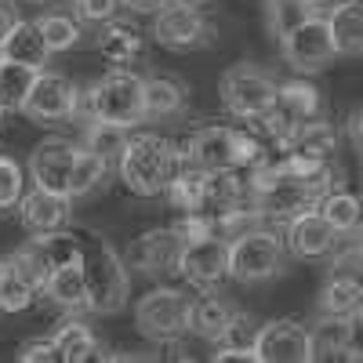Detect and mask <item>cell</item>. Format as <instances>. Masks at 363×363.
Returning a JSON list of instances; mask_svg holds the SVG:
<instances>
[{
  "label": "cell",
  "instance_id": "4dcf8cb0",
  "mask_svg": "<svg viewBox=\"0 0 363 363\" xmlns=\"http://www.w3.org/2000/svg\"><path fill=\"white\" fill-rule=\"evenodd\" d=\"M33 244L37 251L44 255V262L55 269H62V265H73L80 262V236H73L69 229H55V233H37L33 236Z\"/></svg>",
  "mask_w": 363,
  "mask_h": 363
},
{
  "label": "cell",
  "instance_id": "bcb514c9",
  "mask_svg": "<svg viewBox=\"0 0 363 363\" xmlns=\"http://www.w3.org/2000/svg\"><path fill=\"white\" fill-rule=\"evenodd\" d=\"M233 359H258V356L251 349H225V345L215 352V363H233Z\"/></svg>",
  "mask_w": 363,
  "mask_h": 363
},
{
  "label": "cell",
  "instance_id": "4fadbf2b",
  "mask_svg": "<svg viewBox=\"0 0 363 363\" xmlns=\"http://www.w3.org/2000/svg\"><path fill=\"white\" fill-rule=\"evenodd\" d=\"M182 236L167 225V229H149L142 236L131 240V247L124 255L128 265L149 272V277H164V272H174L178 269V258H182Z\"/></svg>",
  "mask_w": 363,
  "mask_h": 363
},
{
  "label": "cell",
  "instance_id": "ab89813d",
  "mask_svg": "<svg viewBox=\"0 0 363 363\" xmlns=\"http://www.w3.org/2000/svg\"><path fill=\"white\" fill-rule=\"evenodd\" d=\"M327 277H342V280H352L363 287V247L359 244H349L335 255V262H330Z\"/></svg>",
  "mask_w": 363,
  "mask_h": 363
},
{
  "label": "cell",
  "instance_id": "ac0fdd59",
  "mask_svg": "<svg viewBox=\"0 0 363 363\" xmlns=\"http://www.w3.org/2000/svg\"><path fill=\"white\" fill-rule=\"evenodd\" d=\"M95 48H99V55L106 58L109 66H128V62H135V58L142 55L145 37H142V29L135 22L109 18V22H102V33H99Z\"/></svg>",
  "mask_w": 363,
  "mask_h": 363
},
{
  "label": "cell",
  "instance_id": "6da1fadb",
  "mask_svg": "<svg viewBox=\"0 0 363 363\" xmlns=\"http://www.w3.org/2000/svg\"><path fill=\"white\" fill-rule=\"evenodd\" d=\"M186 145H178L171 138L160 135H135L124 145V157H120V178L124 186L138 196H157L164 193L167 178L186 164Z\"/></svg>",
  "mask_w": 363,
  "mask_h": 363
},
{
  "label": "cell",
  "instance_id": "7dc6e473",
  "mask_svg": "<svg viewBox=\"0 0 363 363\" xmlns=\"http://www.w3.org/2000/svg\"><path fill=\"white\" fill-rule=\"evenodd\" d=\"M120 4H128L131 11H142V15H145V11H157V8H164L167 0H120Z\"/></svg>",
  "mask_w": 363,
  "mask_h": 363
},
{
  "label": "cell",
  "instance_id": "74e56055",
  "mask_svg": "<svg viewBox=\"0 0 363 363\" xmlns=\"http://www.w3.org/2000/svg\"><path fill=\"white\" fill-rule=\"evenodd\" d=\"M258 327H262V323H258L255 316H247V313H233V320L225 323L218 345H225V349H251V352H255ZM255 356H258V352H255Z\"/></svg>",
  "mask_w": 363,
  "mask_h": 363
},
{
  "label": "cell",
  "instance_id": "f1b7e54d",
  "mask_svg": "<svg viewBox=\"0 0 363 363\" xmlns=\"http://www.w3.org/2000/svg\"><path fill=\"white\" fill-rule=\"evenodd\" d=\"M37 73L40 69H29V66L0 58V113H22L26 95H29V87H33Z\"/></svg>",
  "mask_w": 363,
  "mask_h": 363
},
{
  "label": "cell",
  "instance_id": "44dd1931",
  "mask_svg": "<svg viewBox=\"0 0 363 363\" xmlns=\"http://www.w3.org/2000/svg\"><path fill=\"white\" fill-rule=\"evenodd\" d=\"M233 306L218 294H200V298H189V320H186V330L203 342H218L225 323L233 320Z\"/></svg>",
  "mask_w": 363,
  "mask_h": 363
},
{
  "label": "cell",
  "instance_id": "2e32d148",
  "mask_svg": "<svg viewBox=\"0 0 363 363\" xmlns=\"http://www.w3.org/2000/svg\"><path fill=\"white\" fill-rule=\"evenodd\" d=\"M186 157L200 171H218V167H236V128L207 124L189 135Z\"/></svg>",
  "mask_w": 363,
  "mask_h": 363
},
{
  "label": "cell",
  "instance_id": "f546056e",
  "mask_svg": "<svg viewBox=\"0 0 363 363\" xmlns=\"http://www.w3.org/2000/svg\"><path fill=\"white\" fill-rule=\"evenodd\" d=\"M363 306V287L342 277H327L320 287V313L323 316H352Z\"/></svg>",
  "mask_w": 363,
  "mask_h": 363
},
{
  "label": "cell",
  "instance_id": "7a4b0ae2",
  "mask_svg": "<svg viewBox=\"0 0 363 363\" xmlns=\"http://www.w3.org/2000/svg\"><path fill=\"white\" fill-rule=\"evenodd\" d=\"M80 272L91 313L113 316L128 306V262L102 236H80Z\"/></svg>",
  "mask_w": 363,
  "mask_h": 363
},
{
  "label": "cell",
  "instance_id": "603a6c76",
  "mask_svg": "<svg viewBox=\"0 0 363 363\" xmlns=\"http://www.w3.org/2000/svg\"><path fill=\"white\" fill-rule=\"evenodd\" d=\"M244 200H247V178L240 174V167L203 171V211L218 215V211H229Z\"/></svg>",
  "mask_w": 363,
  "mask_h": 363
},
{
  "label": "cell",
  "instance_id": "8992f818",
  "mask_svg": "<svg viewBox=\"0 0 363 363\" xmlns=\"http://www.w3.org/2000/svg\"><path fill=\"white\" fill-rule=\"evenodd\" d=\"M186 320H189V294H182L174 287L149 291L135 306V327L149 342H164V345L178 342L186 335Z\"/></svg>",
  "mask_w": 363,
  "mask_h": 363
},
{
  "label": "cell",
  "instance_id": "ee69618b",
  "mask_svg": "<svg viewBox=\"0 0 363 363\" xmlns=\"http://www.w3.org/2000/svg\"><path fill=\"white\" fill-rule=\"evenodd\" d=\"M15 22H18L15 4H11V0H0V44H4V37L15 29Z\"/></svg>",
  "mask_w": 363,
  "mask_h": 363
},
{
  "label": "cell",
  "instance_id": "836d02e7",
  "mask_svg": "<svg viewBox=\"0 0 363 363\" xmlns=\"http://www.w3.org/2000/svg\"><path fill=\"white\" fill-rule=\"evenodd\" d=\"M40 33H44V44L48 51H69L77 48L80 40V18L77 15H66V11H48L37 18Z\"/></svg>",
  "mask_w": 363,
  "mask_h": 363
},
{
  "label": "cell",
  "instance_id": "b9f144b4",
  "mask_svg": "<svg viewBox=\"0 0 363 363\" xmlns=\"http://www.w3.org/2000/svg\"><path fill=\"white\" fill-rule=\"evenodd\" d=\"M18 359L22 363H58V352H55V342L51 335L48 338H29L18 345Z\"/></svg>",
  "mask_w": 363,
  "mask_h": 363
},
{
  "label": "cell",
  "instance_id": "8fae6325",
  "mask_svg": "<svg viewBox=\"0 0 363 363\" xmlns=\"http://www.w3.org/2000/svg\"><path fill=\"white\" fill-rule=\"evenodd\" d=\"M255 352H258V363H309L313 359L309 330L298 320L262 323L255 338Z\"/></svg>",
  "mask_w": 363,
  "mask_h": 363
},
{
  "label": "cell",
  "instance_id": "30bf717a",
  "mask_svg": "<svg viewBox=\"0 0 363 363\" xmlns=\"http://www.w3.org/2000/svg\"><path fill=\"white\" fill-rule=\"evenodd\" d=\"M186 277V284L200 287V291H211L218 287L225 277H229V244L218 236H203V240H189L182 247V258H178V269Z\"/></svg>",
  "mask_w": 363,
  "mask_h": 363
},
{
  "label": "cell",
  "instance_id": "3957f363",
  "mask_svg": "<svg viewBox=\"0 0 363 363\" xmlns=\"http://www.w3.org/2000/svg\"><path fill=\"white\" fill-rule=\"evenodd\" d=\"M84 109L91 113V120H106V124H120V128H135L142 124V77L113 66L84 102Z\"/></svg>",
  "mask_w": 363,
  "mask_h": 363
},
{
  "label": "cell",
  "instance_id": "d4e9b609",
  "mask_svg": "<svg viewBox=\"0 0 363 363\" xmlns=\"http://www.w3.org/2000/svg\"><path fill=\"white\" fill-rule=\"evenodd\" d=\"M277 106L291 116V120H313V116H323V95L320 87L309 84V80H287V84H277Z\"/></svg>",
  "mask_w": 363,
  "mask_h": 363
},
{
  "label": "cell",
  "instance_id": "5b68a950",
  "mask_svg": "<svg viewBox=\"0 0 363 363\" xmlns=\"http://www.w3.org/2000/svg\"><path fill=\"white\" fill-rule=\"evenodd\" d=\"M218 95L229 116L251 120L258 113H265L272 102H277V80H272L265 69L251 66V62H236L222 73L218 80Z\"/></svg>",
  "mask_w": 363,
  "mask_h": 363
},
{
  "label": "cell",
  "instance_id": "60d3db41",
  "mask_svg": "<svg viewBox=\"0 0 363 363\" xmlns=\"http://www.w3.org/2000/svg\"><path fill=\"white\" fill-rule=\"evenodd\" d=\"M120 11V0H73V15L80 22H109Z\"/></svg>",
  "mask_w": 363,
  "mask_h": 363
},
{
  "label": "cell",
  "instance_id": "f6af8a7d",
  "mask_svg": "<svg viewBox=\"0 0 363 363\" xmlns=\"http://www.w3.org/2000/svg\"><path fill=\"white\" fill-rule=\"evenodd\" d=\"M349 138H352V145L363 153V109H352V113H349Z\"/></svg>",
  "mask_w": 363,
  "mask_h": 363
},
{
  "label": "cell",
  "instance_id": "ffe728a7",
  "mask_svg": "<svg viewBox=\"0 0 363 363\" xmlns=\"http://www.w3.org/2000/svg\"><path fill=\"white\" fill-rule=\"evenodd\" d=\"M48 44H44V33L37 22H15V29L4 37L0 44V58H8V62H18V66H29V69H44L48 62Z\"/></svg>",
  "mask_w": 363,
  "mask_h": 363
},
{
  "label": "cell",
  "instance_id": "cb8c5ba5",
  "mask_svg": "<svg viewBox=\"0 0 363 363\" xmlns=\"http://www.w3.org/2000/svg\"><path fill=\"white\" fill-rule=\"evenodd\" d=\"M44 294L51 298V306L62 309V313H87V287H84L80 262L55 269L44 284Z\"/></svg>",
  "mask_w": 363,
  "mask_h": 363
},
{
  "label": "cell",
  "instance_id": "816d5d0a",
  "mask_svg": "<svg viewBox=\"0 0 363 363\" xmlns=\"http://www.w3.org/2000/svg\"><path fill=\"white\" fill-rule=\"evenodd\" d=\"M178 4H203V0H178Z\"/></svg>",
  "mask_w": 363,
  "mask_h": 363
},
{
  "label": "cell",
  "instance_id": "ba28073f",
  "mask_svg": "<svg viewBox=\"0 0 363 363\" xmlns=\"http://www.w3.org/2000/svg\"><path fill=\"white\" fill-rule=\"evenodd\" d=\"M153 40L164 51H196L203 44H211V22L203 18V11L196 4H178V0H167L164 8L153 11Z\"/></svg>",
  "mask_w": 363,
  "mask_h": 363
},
{
  "label": "cell",
  "instance_id": "e575fe53",
  "mask_svg": "<svg viewBox=\"0 0 363 363\" xmlns=\"http://www.w3.org/2000/svg\"><path fill=\"white\" fill-rule=\"evenodd\" d=\"M106 171H109V164L102 157H95L91 149H77L73 174H69V196H87L91 189H99Z\"/></svg>",
  "mask_w": 363,
  "mask_h": 363
},
{
  "label": "cell",
  "instance_id": "8d00e7d4",
  "mask_svg": "<svg viewBox=\"0 0 363 363\" xmlns=\"http://www.w3.org/2000/svg\"><path fill=\"white\" fill-rule=\"evenodd\" d=\"M33 294L37 291L29 287L11 269V262H8L4 277H0V313H22V309H29V306H33Z\"/></svg>",
  "mask_w": 363,
  "mask_h": 363
},
{
  "label": "cell",
  "instance_id": "681fc988",
  "mask_svg": "<svg viewBox=\"0 0 363 363\" xmlns=\"http://www.w3.org/2000/svg\"><path fill=\"white\" fill-rule=\"evenodd\" d=\"M342 236H352V244H359V247H363V211H359V218H356V225H352L349 233H342Z\"/></svg>",
  "mask_w": 363,
  "mask_h": 363
},
{
  "label": "cell",
  "instance_id": "f907efd6",
  "mask_svg": "<svg viewBox=\"0 0 363 363\" xmlns=\"http://www.w3.org/2000/svg\"><path fill=\"white\" fill-rule=\"evenodd\" d=\"M4 269H8V258H0V277H4Z\"/></svg>",
  "mask_w": 363,
  "mask_h": 363
},
{
  "label": "cell",
  "instance_id": "f35d334b",
  "mask_svg": "<svg viewBox=\"0 0 363 363\" xmlns=\"http://www.w3.org/2000/svg\"><path fill=\"white\" fill-rule=\"evenodd\" d=\"M22 186H26L22 167L11 157H0V211H8V207L18 203V196L26 193Z\"/></svg>",
  "mask_w": 363,
  "mask_h": 363
},
{
  "label": "cell",
  "instance_id": "277c9868",
  "mask_svg": "<svg viewBox=\"0 0 363 363\" xmlns=\"http://www.w3.org/2000/svg\"><path fill=\"white\" fill-rule=\"evenodd\" d=\"M284 272V240L272 229H251L229 240V277L240 284H265Z\"/></svg>",
  "mask_w": 363,
  "mask_h": 363
},
{
  "label": "cell",
  "instance_id": "c3c4849f",
  "mask_svg": "<svg viewBox=\"0 0 363 363\" xmlns=\"http://www.w3.org/2000/svg\"><path fill=\"white\" fill-rule=\"evenodd\" d=\"M298 4L306 8L309 15H320V11H330V8L338 4V0H298Z\"/></svg>",
  "mask_w": 363,
  "mask_h": 363
},
{
  "label": "cell",
  "instance_id": "5bb4252c",
  "mask_svg": "<svg viewBox=\"0 0 363 363\" xmlns=\"http://www.w3.org/2000/svg\"><path fill=\"white\" fill-rule=\"evenodd\" d=\"M73 160H77V145H69L66 138H44V142L33 149V157H29V174H33V186L69 196Z\"/></svg>",
  "mask_w": 363,
  "mask_h": 363
},
{
  "label": "cell",
  "instance_id": "9c48e42d",
  "mask_svg": "<svg viewBox=\"0 0 363 363\" xmlns=\"http://www.w3.org/2000/svg\"><path fill=\"white\" fill-rule=\"evenodd\" d=\"M22 113L37 124H62V120L80 113V91L62 73H37Z\"/></svg>",
  "mask_w": 363,
  "mask_h": 363
},
{
  "label": "cell",
  "instance_id": "1f68e13d",
  "mask_svg": "<svg viewBox=\"0 0 363 363\" xmlns=\"http://www.w3.org/2000/svg\"><path fill=\"white\" fill-rule=\"evenodd\" d=\"M124 145H128V128L106 124V120H95V124L87 128V138H84V149H91V153L102 157L106 164H120Z\"/></svg>",
  "mask_w": 363,
  "mask_h": 363
},
{
  "label": "cell",
  "instance_id": "d6a6232c",
  "mask_svg": "<svg viewBox=\"0 0 363 363\" xmlns=\"http://www.w3.org/2000/svg\"><path fill=\"white\" fill-rule=\"evenodd\" d=\"M316 211L320 215L335 225L338 233H349L352 225H356V218H359V211H363V200L356 196V193H349V189H330L320 203H316Z\"/></svg>",
  "mask_w": 363,
  "mask_h": 363
},
{
  "label": "cell",
  "instance_id": "52a82bcc",
  "mask_svg": "<svg viewBox=\"0 0 363 363\" xmlns=\"http://www.w3.org/2000/svg\"><path fill=\"white\" fill-rule=\"evenodd\" d=\"M280 48H284V58L294 73H320L335 62V40H330V29H327V18L323 15H306L298 18L291 29L280 33Z\"/></svg>",
  "mask_w": 363,
  "mask_h": 363
},
{
  "label": "cell",
  "instance_id": "7402d4cb",
  "mask_svg": "<svg viewBox=\"0 0 363 363\" xmlns=\"http://www.w3.org/2000/svg\"><path fill=\"white\" fill-rule=\"evenodd\" d=\"M186 99L189 91L182 80L174 77H149L142 80V116L145 120H164V116H174L186 109Z\"/></svg>",
  "mask_w": 363,
  "mask_h": 363
},
{
  "label": "cell",
  "instance_id": "7bdbcfd3",
  "mask_svg": "<svg viewBox=\"0 0 363 363\" xmlns=\"http://www.w3.org/2000/svg\"><path fill=\"white\" fill-rule=\"evenodd\" d=\"M345 359H363V313L359 309L349 316V349H345Z\"/></svg>",
  "mask_w": 363,
  "mask_h": 363
},
{
  "label": "cell",
  "instance_id": "d590c367",
  "mask_svg": "<svg viewBox=\"0 0 363 363\" xmlns=\"http://www.w3.org/2000/svg\"><path fill=\"white\" fill-rule=\"evenodd\" d=\"M8 262H11V269H15L18 277H22L29 287H33V291H44V284H48V277H51V265L44 262V255L37 251L33 240H29V244H22Z\"/></svg>",
  "mask_w": 363,
  "mask_h": 363
},
{
  "label": "cell",
  "instance_id": "9a60e30c",
  "mask_svg": "<svg viewBox=\"0 0 363 363\" xmlns=\"http://www.w3.org/2000/svg\"><path fill=\"white\" fill-rule=\"evenodd\" d=\"M18 218L29 233H55V229H66L69 225V215H73V203L66 193H51V189H40L33 186L29 193L18 196Z\"/></svg>",
  "mask_w": 363,
  "mask_h": 363
},
{
  "label": "cell",
  "instance_id": "484cf974",
  "mask_svg": "<svg viewBox=\"0 0 363 363\" xmlns=\"http://www.w3.org/2000/svg\"><path fill=\"white\" fill-rule=\"evenodd\" d=\"M51 342H55V352H58V363H87V359H99V338L91 335V330L84 327V323H77V320H69V323H62L51 335Z\"/></svg>",
  "mask_w": 363,
  "mask_h": 363
},
{
  "label": "cell",
  "instance_id": "d6986e66",
  "mask_svg": "<svg viewBox=\"0 0 363 363\" xmlns=\"http://www.w3.org/2000/svg\"><path fill=\"white\" fill-rule=\"evenodd\" d=\"M323 18L338 55H363V0H338Z\"/></svg>",
  "mask_w": 363,
  "mask_h": 363
},
{
  "label": "cell",
  "instance_id": "4316f807",
  "mask_svg": "<svg viewBox=\"0 0 363 363\" xmlns=\"http://www.w3.org/2000/svg\"><path fill=\"white\" fill-rule=\"evenodd\" d=\"M167 200L178 215H186V211H203V171L196 164H182L171 178H167Z\"/></svg>",
  "mask_w": 363,
  "mask_h": 363
},
{
  "label": "cell",
  "instance_id": "e0dca14e",
  "mask_svg": "<svg viewBox=\"0 0 363 363\" xmlns=\"http://www.w3.org/2000/svg\"><path fill=\"white\" fill-rule=\"evenodd\" d=\"M284 153L313 157V160H335V153H338V131H335V124H330V120H323V116L301 120V124L291 131Z\"/></svg>",
  "mask_w": 363,
  "mask_h": 363
},
{
  "label": "cell",
  "instance_id": "f5cc1de1",
  "mask_svg": "<svg viewBox=\"0 0 363 363\" xmlns=\"http://www.w3.org/2000/svg\"><path fill=\"white\" fill-rule=\"evenodd\" d=\"M359 313H363V306H359Z\"/></svg>",
  "mask_w": 363,
  "mask_h": 363
},
{
  "label": "cell",
  "instance_id": "7c38bea8",
  "mask_svg": "<svg viewBox=\"0 0 363 363\" xmlns=\"http://www.w3.org/2000/svg\"><path fill=\"white\" fill-rule=\"evenodd\" d=\"M284 247L294 255V258H323L338 247L342 233L330 225L316 207L301 211V215H294L291 222H284Z\"/></svg>",
  "mask_w": 363,
  "mask_h": 363
},
{
  "label": "cell",
  "instance_id": "83f0119b",
  "mask_svg": "<svg viewBox=\"0 0 363 363\" xmlns=\"http://www.w3.org/2000/svg\"><path fill=\"white\" fill-rule=\"evenodd\" d=\"M313 359H345L349 349V316H323L309 330Z\"/></svg>",
  "mask_w": 363,
  "mask_h": 363
}]
</instances>
